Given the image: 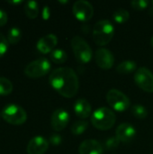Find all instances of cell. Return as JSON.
Returning <instances> with one entry per match:
<instances>
[{
    "label": "cell",
    "instance_id": "1",
    "mask_svg": "<svg viewBox=\"0 0 153 154\" xmlns=\"http://www.w3.org/2000/svg\"><path fill=\"white\" fill-rule=\"evenodd\" d=\"M50 86L60 96L71 98L75 97L79 88V80L76 72L68 67L54 69L49 78Z\"/></svg>",
    "mask_w": 153,
    "mask_h": 154
},
{
    "label": "cell",
    "instance_id": "2",
    "mask_svg": "<svg viewBox=\"0 0 153 154\" xmlns=\"http://www.w3.org/2000/svg\"><path fill=\"white\" fill-rule=\"evenodd\" d=\"M116 121L115 114L108 107H99L91 116V123L95 128L101 131L111 129Z\"/></svg>",
    "mask_w": 153,
    "mask_h": 154
},
{
    "label": "cell",
    "instance_id": "3",
    "mask_svg": "<svg viewBox=\"0 0 153 154\" xmlns=\"http://www.w3.org/2000/svg\"><path fill=\"white\" fill-rule=\"evenodd\" d=\"M115 34L114 24L109 20H100L96 23L93 29V39L99 46L107 45Z\"/></svg>",
    "mask_w": 153,
    "mask_h": 154
},
{
    "label": "cell",
    "instance_id": "4",
    "mask_svg": "<svg viewBox=\"0 0 153 154\" xmlns=\"http://www.w3.org/2000/svg\"><path fill=\"white\" fill-rule=\"evenodd\" d=\"M71 47L76 60L82 64L88 63L93 58V51L89 44L81 36L76 35L71 39Z\"/></svg>",
    "mask_w": 153,
    "mask_h": 154
},
{
    "label": "cell",
    "instance_id": "5",
    "mask_svg": "<svg viewBox=\"0 0 153 154\" xmlns=\"http://www.w3.org/2000/svg\"><path fill=\"white\" fill-rule=\"evenodd\" d=\"M3 119L14 125H21L27 120V114L25 110L18 105H8L6 106L1 114Z\"/></svg>",
    "mask_w": 153,
    "mask_h": 154
},
{
    "label": "cell",
    "instance_id": "6",
    "mask_svg": "<svg viewBox=\"0 0 153 154\" xmlns=\"http://www.w3.org/2000/svg\"><path fill=\"white\" fill-rule=\"evenodd\" d=\"M50 62L46 58H40L30 62L24 69V74L31 79H38L45 76L50 70Z\"/></svg>",
    "mask_w": 153,
    "mask_h": 154
},
{
    "label": "cell",
    "instance_id": "7",
    "mask_svg": "<svg viewBox=\"0 0 153 154\" xmlns=\"http://www.w3.org/2000/svg\"><path fill=\"white\" fill-rule=\"evenodd\" d=\"M106 101L109 106L117 112L126 111L131 105L129 97L118 89H110L106 94Z\"/></svg>",
    "mask_w": 153,
    "mask_h": 154
},
{
    "label": "cell",
    "instance_id": "8",
    "mask_svg": "<svg viewBox=\"0 0 153 154\" xmlns=\"http://www.w3.org/2000/svg\"><path fill=\"white\" fill-rule=\"evenodd\" d=\"M136 85L147 93H153V73L147 68H139L134 74Z\"/></svg>",
    "mask_w": 153,
    "mask_h": 154
},
{
    "label": "cell",
    "instance_id": "9",
    "mask_svg": "<svg viewBox=\"0 0 153 154\" xmlns=\"http://www.w3.org/2000/svg\"><path fill=\"white\" fill-rule=\"evenodd\" d=\"M72 12L78 21L88 22L94 15V7L89 2L79 0L74 3Z\"/></svg>",
    "mask_w": 153,
    "mask_h": 154
},
{
    "label": "cell",
    "instance_id": "10",
    "mask_svg": "<svg viewBox=\"0 0 153 154\" xmlns=\"http://www.w3.org/2000/svg\"><path fill=\"white\" fill-rule=\"evenodd\" d=\"M95 60L96 65L102 69H110L115 64V57L113 53L105 48H99L96 51Z\"/></svg>",
    "mask_w": 153,
    "mask_h": 154
},
{
    "label": "cell",
    "instance_id": "11",
    "mask_svg": "<svg viewBox=\"0 0 153 154\" xmlns=\"http://www.w3.org/2000/svg\"><path fill=\"white\" fill-rule=\"evenodd\" d=\"M69 122V115L63 108L56 109L50 117V125L54 131L60 132L66 128Z\"/></svg>",
    "mask_w": 153,
    "mask_h": 154
},
{
    "label": "cell",
    "instance_id": "12",
    "mask_svg": "<svg viewBox=\"0 0 153 154\" xmlns=\"http://www.w3.org/2000/svg\"><path fill=\"white\" fill-rule=\"evenodd\" d=\"M49 149V142L42 136H34L28 143V154H44Z\"/></svg>",
    "mask_w": 153,
    "mask_h": 154
},
{
    "label": "cell",
    "instance_id": "13",
    "mask_svg": "<svg viewBox=\"0 0 153 154\" xmlns=\"http://www.w3.org/2000/svg\"><path fill=\"white\" fill-rule=\"evenodd\" d=\"M135 135H136L135 128L128 123L121 124L115 131L116 138L120 142L125 143L132 142L133 138L135 137Z\"/></svg>",
    "mask_w": 153,
    "mask_h": 154
},
{
    "label": "cell",
    "instance_id": "14",
    "mask_svg": "<svg viewBox=\"0 0 153 154\" xmlns=\"http://www.w3.org/2000/svg\"><path fill=\"white\" fill-rule=\"evenodd\" d=\"M58 43V38L55 34L50 33L41 38L37 42V50L43 54L50 53Z\"/></svg>",
    "mask_w": 153,
    "mask_h": 154
},
{
    "label": "cell",
    "instance_id": "15",
    "mask_svg": "<svg viewBox=\"0 0 153 154\" xmlns=\"http://www.w3.org/2000/svg\"><path fill=\"white\" fill-rule=\"evenodd\" d=\"M104 148L102 144L94 139H87L82 142L78 147L79 154H103Z\"/></svg>",
    "mask_w": 153,
    "mask_h": 154
},
{
    "label": "cell",
    "instance_id": "16",
    "mask_svg": "<svg viewBox=\"0 0 153 154\" xmlns=\"http://www.w3.org/2000/svg\"><path fill=\"white\" fill-rule=\"evenodd\" d=\"M74 111L75 115L81 118V119H86L91 116L92 113V107L90 103L84 98H80L76 101L74 105Z\"/></svg>",
    "mask_w": 153,
    "mask_h": 154
},
{
    "label": "cell",
    "instance_id": "17",
    "mask_svg": "<svg viewBox=\"0 0 153 154\" xmlns=\"http://www.w3.org/2000/svg\"><path fill=\"white\" fill-rule=\"evenodd\" d=\"M137 70V63L133 60H124L119 63L116 67V71L119 74H131Z\"/></svg>",
    "mask_w": 153,
    "mask_h": 154
},
{
    "label": "cell",
    "instance_id": "18",
    "mask_svg": "<svg viewBox=\"0 0 153 154\" xmlns=\"http://www.w3.org/2000/svg\"><path fill=\"white\" fill-rule=\"evenodd\" d=\"M25 15L30 19H34L39 14V5L35 1H27L24 5Z\"/></svg>",
    "mask_w": 153,
    "mask_h": 154
},
{
    "label": "cell",
    "instance_id": "19",
    "mask_svg": "<svg viewBox=\"0 0 153 154\" xmlns=\"http://www.w3.org/2000/svg\"><path fill=\"white\" fill-rule=\"evenodd\" d=\"M67 53L62 49H54L50 53V59L56 64H62L67 60Z\"/></svg>",
    "mask_w": 153,
    "mask_h": 154
},
{
    "label": "cell",
    "instance_id": "20",
    "mask_svg": "<svg viewBox=\"0 0 153 154\" xmlns=\"http://www.w3.org/2000/svg\"><path fill=\"white\" fill-rule=\"evenodd\" d=\"M113 18H114V21L117 23H124L129 20L130 14L127 10L120 8L114 13Z\"/></svg>",
    "mask_w": 153,
    "mask_h": 154
},
{
    "label": "cell",
    "instance_id": "21",
    "mask_svg": "<svg viewBox=\"0 0 153 154\" xmlns=\"http://www.w3.org/2000/svg\"><path fill=\"white\" fill-rule=\"evenodd\" d=\"M13 91L12 82L4 77H0V96H7Z\"/></svg>",
    "mask_w": 153,
    "mask_h": 154
},
{
    "label": "cell",
    "instance_id": "22",
    "mask_svg": "<svg viewBox=\"0 0 153 154\" xmlns=\"http://www.w3.org/2000/svg\"><path fill=\"white\" fill-rule=\"evenodd\" d=\"M22 37V32L19 28L17 27H12L7 34V41L10 44H16Z\"/></svg>",
    "mask_w": 153,
    "mask_h": 154
},
{
    "label": "cell",
    "instance_id": "23",
    "mask_svg": "<svg viewBox=\"0 0 153 154\" xmlns=\"http://www.w3.org/2000/svg\"><path fill=\"white\" fill-rule=\"evenodd\" d=\"M88 127V123L87 121H77L73 124L71 127V133L74 135H80L82 134L87 128Z\"/></svg>",
    "mask_w": 153,
    "mask_h": 154
},
{
    "label": "cell",
    "instance_id": "24",
    "mask_svg": "<svg viewBox=\"0 0 153 154\" xmlns=\"http://www.w3.org/2000/svg\"><path fill=\"white\" fill-rule=\"evenodd\" d=\"M132 114L134 117L138 118V119H145L148 116V111L146 109V107H144L142 105H134L132 109Z\"/></svg>",
    "mask_w": 153,
    "mask_h": 154
},
{
    "label": "cell",
    "instance_id": "25",
    "mask_svg": "<svg viewBox=\"0 0 153 154\" xmlns=\"http://www.w3.org/2000/svg\"><path fill=\"white\" fill-rule=\"evenodd\" d=\"M131 5L135 10H144L148 7L149 2L146 0H133L131 2Z\"/></svg>",
    "mask_w": 153,
    "mask_h": 154
},
{
    "label": "cell",
    "instance_id": "26",
    "mask_svg": "<svg viewBox=\"0 0 153 154\" xmlns=\"http://www.w3.org/2000/svg\"><path fill=\"white\" fill-rule=\"evenodd\" d=\"M121 142L116 138V136H112L110 138H108L106 143H105V146L107 150H113L115 149L119 146V143Z\"/></svg>",
    "mask_w": 153,
    "mask_h": 154
},
{
    "label": "cell",
    "instance_id": "27",
    "mask_svg": "<svg viewBox=\"0 0 153 154\" xmlns=\"http://www.w3.org/2000/svg\"><path fill=\"white\" fill-rule=\"evenodd\" d=\"M8 50V41L4 36L2 32H0V58L3 57Z\"/></svg>",
    "mask_w": 153,
    "mask_h": 154
},
{
    "label": "cell",
    "instance_id": "28",
    "mask_svg": "<svg viewBox=\"0 0 153 154\" xmlns=\"http://www.w3.org/2000/svg\"><path fill=\"white\" fill-rule=\"evenodd\" d=\"M62 142V139H61V136L59 135V134H52L50 137V143L54 145V146H58Z\"/></svg>",
    "mask_w": 153,
    "mask_h": 154
},
{
    "label": "cell",
    "instance_id": "29",
    "mask_svg": "<svg viewBox=\"0 0 153 154\" xmlns=\"http://www.w3.org/2000/svg\"><path fill=\"white\" fill-rule=\"evenodd\" d=\"M7 23V14L5 11L0 9V27L4 26Z\"/></svg>",
    "mask_w": 153,
    "mask_h": 154
},
{
    "label": "cell",
    "instance_id": "30",
    "mask_svg": "<svg viewBox=\"0 0 153 154\" xmlns=\"http://www.w3.org/2000/svg\"><path fill=\"white\" fill-rule=\"evenodd\" d=\"M8 3L9 4H21L22 3V1H8Z\"/></svg>",
    "mask_w": 153,
    "mask_h": 154
},
{
    "label": "cell",
    "instance_id": "31",
    "mask_svg": "<svg viewBox=\"0 0 153 154\" xmlns=\"http://www.w3.org/2000/svg\"><path fill=\"white\" fill-rule=\"evenodd\" d=\"M151 46H152L153 48V36L151 37Z\"/></svg>",
    "mask_w": 153,
    "mask_h": 154
},
{
    "label": "cell",
    "instance_id": "32",
    "mask_svg": "<svg viewBox=\"0 0 153 154\" xmlns=\"http://www.w3.org/2000/svg\"><path fill=\"white\" fill-rule=\"evenodd\" d=\"M152 5H153V2H152Z\"/></svg>",
    "mask_w": 153,
    "mask_h": 154
},
{
    "label": "cell",
    "instance_id": "33",
    "mask_svg": "<svg viewBox=\"0 0 153 154\" xmlns=\"http://www.w3.org/2000/svg\"><path fill=\"white\" fill-rule=\"evenodd\" d=\"M0 116H1V115H0Z\"/></svg>",
    "mask_w": 153,
    "mask_h": 154
}]
</instances>
